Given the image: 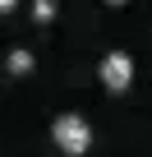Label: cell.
Returning a JSON list of instances; mask_svg holds the SVG:
<instances>
[{"instance_id":"4","label":"cell","mask_w":152,"mask_h":157,"mask_svg":"<svg viewBox=\"0 0 152 157\" xmlns=\"http://www.w3.org/2000/svg\"><path fill=\"white\" fill-rule=\"evenodd\" d=\"M32 69V56L28 51H9V74H28Z\"/></svg>"},{"instance_id":"3","label":"cell","mask_w":152,"mask_h":157,"mask_svg":"<svg viewBox=\"0 0 152 157\" xmlns=\"http://www.w3.org/2000/svg\"><path fill=\"white\" fill-rule=\"evenodd\" d=\"M32 19L37 23H51L55 19V0H32Z\"/></svg>"},{"instance_id":"6","label":"cell","mask_w":152,"mask_h":157,"mask_svg":"<svg viewBox=\"0 0 152 157\" xmlns=\"http://www.w3.org/2000/svg\"><path fill=\"white\" fill-rule=\"evenodd\" d=\"M106 5H129V0H106Z\"/></svg>"},{"instance_id":"5","label":"cell","mask_w":152,"mask_h":157,"mask_svg":"<svg viewBox=\"0 0 152 157\" xmlns=\"http://www.w3.org/2000/svg\"><path fill=\"white\" fill-rule=\"evenodd\" d=\"M0 10H5V14H14V10H19V0H0Z\"/></svg>"},{"instance_id":"1","label":"cell","mask_w":152,"mask_h":157,"mask_svg":"<svg viewBox=\"0 0 152 157\" xmlns=\"http://www.w3.org/2000/svg\"><path fill=\"white\" fill-rule=\"evenodd\" d=\"M51 139H55V148H60L65 157H83V152L92 148V125H88L79 111H65V116H55Z\"/></svg>"},{"instance_id":"2","label":"cell","mask_w":152,"mask_h":157,"mask_svg":"<svg viewBox=\"0 0 152 157\" xmlns=\"http://www.w3.org/2000/svg\"><path fill=\"white\" fill-rule=\"evenodd\" d=\"M97 78H102V88H106V93H124V88L134 83V60H129L124 51H111V56L102 60Z\"/></svg>"}]
</instances>
